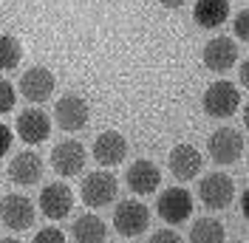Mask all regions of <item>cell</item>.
<instances>
[{"label": "cell", "instance_id": "cell-1", "mask_svg": "<svg viewBox=\"0 0 249 243\" xmlns=\"http://www.w3.org/2000/svg\"><path fill=\"white\" fill-rule=\"evenodd\" d=\"M241 102H244L241 88L235 82H230V79H215L201 96L204 113L210 119H230V116H235L241 110Z\"/></svg>", "mask_w": 249, "mask_h": 243}, {"label": "cell", "instance_id": "cell-2", "mask_svg": "<svg viewBox=\"0 0 249 243\" xmlns=\"http://www.w3.org/2000/svg\"><path fill=\"white\" fill-rule=\"evenodd\" d=\"M244 147H247V141H244V133L238 127H218L215 133L207 139V153L221 167L238 164L244 158Z\"/></svg>", "mask_w": 249, "mask_h": 243}, {"label": "cell", "instance_id": "cell-3", "mask_svg": "<svg viewBox=\"0 0 249 243\" xmlns=\"http://www.w3.org/2000/svg\"><path fill=\"white\" fill-rule=\"evenodd\" d=\"M198 201H201L207 209H227L230 204H232L235 198V181L232 175H227V173H210V175H204L201 181H198Z\"/></svg>", "mask_w": 249, "mask_h": 243}, {"label": "cell", "instance_id": "cell-4", "mask_svg": "<svg viewBox=\"0 0 249 243\" xmlns=\"http://www.w3.org/2000/svg\"><path fill=\"white\" fill-rule=\"evenodd\" d=\"M116 190H119V184H116V178L110 175L108 170H96V173L82 178L79 198H82V204L88 209H102V207H108L110 201L116 198Z\"/></svg>", "mask_w": 249, "mask_h": 243}, {"label": "cell", "instance_id": "cell-5", "mask_svg": "<svg viewBox=\"0 0 249 243\" xmlns=\"http://www.w3.org/2000/svg\"><path fill=\"white\" fill-rule=\"evenodd\" d=\"M113 226L122 238H139L142 232H147V226H150V209L136 198L119 201L116 209H113Z\"/></svg>", "mask_w": 249, "mask_h": 243}, {"label": "cell", "instance_id": "cell-6", "mask_svg": "<svg viewBox=\"0 0 249 243\" xmlns=\"http://www.w3.org/2000/svg\"><path fill=\"white\" fill-rule=\"evenodd\" d=\"M85 161H88V153L82 147V141H77V139H62L51 150V170L62 178L79 175L85 170Z\"/></svg>", "mask_w": 249, "mask_h": 243}, {"label": "cell", "instance_id": "cell-7", "mask_svg": "<svg viewBox=\"0 0 249 243\" xmlns=\"http://www.w3.org/2000/svg\"><path fill=\"white\" fill-rule=\"evenodd\" d=\"M37 209H34V201L23 192H9V195L0 201V221L6 224V229L12 232H26L34 224Z\"/></svg>", "mask_w": 249, "mask_h": 243}, {"label": "cell", "instance_id": "cell-8", "mask_svg": "<svg viewBox=\"0 0 249 243\" xmlns=\"http://www.w3.org/2000/svg\"><path fill=\"white\" fill-rule=\"evenodd\" d=\"M91 119V107L88 102L77 96V93H65L57 99V105H54V122H57V127H62L65 133H77L82 130L85 124Z\"/></svg>", "mask_w": 249, "mask_h": 243}, {"label": "cell", "instance_id": "cell-9", "mask_svg": "<svg viewBox=\"0 0 249 243\" xmlns=\"http://www.w3.org/2000/svg\"><path fill=\"white\" fill-rule=\"evenodd\" d=\"M37 207L43 209L46 218L51 221H62L68 218V212L74 209V190L62 181H51L40 190V198H37Z\"/></svg>", "mask_w": 249, "mask_h": 243}, {"label": "cell", "instance_id": "cell-10", "mask_svg": "<svg viewBox=\"0 0 249 243\" xmlns=\"http://www.w3.org/2000/svg\"><path fill=\"white\" fill-rule=\"evenodd\" d=\"M156 209H159V218L164 224H170V226L184 224L187 218L193 215V195L187 192L184 187H170V190H164L159 195Z\"/></svg>", "mask_w": 249, "mask_h": 243}, {"label": "cell", "instance_id": "cell-11", "mask_svg": "<svg viewBox=\"0 0 249 243\" xmlns=\"http://www.w3.org/2000/svg\"><path fill=\"white\" fill-rule=\"evenodd\" d=\"M54 88H57V79H54V74L48 71L46 65H31L20 76V93L29 102H37V105L51 99L54 96Z\"/></svg>", "mask_w": 249, "mask_h": 243}, {"label": "cell", "instance_id": "cell-12", "mask_svg": "<svg viewBox=\"0 0 249 243\" xmlns=\"http://www.w3.org/2000/svg\"><path fill=\"white\" fill-rule=\"evenodd\" d=\"M238 57H241L238 43L230 40V37H213L201 51L204 65H207L213 74H227L235 62H238Z\"/></svg>", "mask_w": 249, "mask_h": 243}, {"label": "cell", "instance_id": "cell-13", "mask_svg": "<svg viewBox=\"0 0 249 243\" xmlns=\"http://www.w3.org/2000/svg\"><path fill=\"white\" fill-rule=\"evenodd\" d=\"M167 167L176 181H193L204 167V156L193 144H176L167 156Z\"/></svg>", "mask_w": 249, "mask_h": 243}, {"label": "cell", "instance_id": "cell-14", "mask_svg": "<svg viewBox=\"0 0 249 243\" xmlns=\"http://www.w3.org/2000/svg\"><path fill=\"white\" fill-rule=\"evenodd\" d=\"M124 184L136 195H150L161 184V170L156 167L150 158H136L130 167L124 170Z\"/></svg>", "mask_w": 249, "mask_h": 243}, {"label": "cell", "instance_id": "cell-15", "mask_svg": "<svg viewBox=\"0 0 249 243\" xmlns=\"http://www.w3.org/2000/svg\"><path fill=\"white\" fill-rule=\"evenodd\" d=\"M93 158L102 167H116L127 158V139L119 130H102L93 139Z\"/></svg>", "mask_w": 249, "mask_h": 243}, {"label": "cell", "instance_id": "cell-16", "mask_svg": "<svg viewBox=\"0 0 249 243\" xmlns=\"http://www.w3.org/2000/svg\"><path fill=\"white\" fill-rule=\"evenodd\" d=\"M15 127H17V136L26 144H40V141H46L51 136V119L40 107H26L23 113H17Z\"/></svg>", "mask_w": 249, "mask_h": 243}, {"label": "cell", "instance_id": "cell-17", "mask_svg": "<svg viewBox=\"0 0 249 243\" xmlns=\"http://www.w3.org/2000/svg\"><path fill=\"white\" fill-rule=\"evenodd\" d=\"M9 178L17 187H34V184L43 178V158L34 150H23L17 153L9 164Z\"/></svg>", "mask_w": 249, "mask_h": 243}, {"label": "cell", "instance_id": "cell-18", "mask_svg": "<svg viewBox=\"0 0 249 243\" xmlns=\"http://www.w3.org/2000/svg\"><path fill=\"white\" fill-rule=\"evenodd\" d=\"M71 238L77 243H105L108 238V226L99 215H79L77 221L71 224Z\"/></svg>", "mask_w": 249, "mask_h": 243}, {"label": "cell", "instance_id": "cell-19", "mask_svg": "<svg viewBox=\"0 0 249 243\" xmlns=\"http://www.w3.org/2000/svg\"><path fill=\"white\" fill-rule=\"evenodd\" d=\"M227 17H230V3L224 0H198L193 6V20L201 29H218L227 23Z\"/></svg>", "mask_w": 249, "mask_h": 243}, {"label": "cell", "instance_id": "cell-20", "mask_svg": "<svg viewBox=\"0 0 249 243\" xmlns=\"http://www.w3.org/2000/svg\"><path fill=\"white\" fill-rule=\"evenodd\" d=\"M227 229L215 218H198L190 229V243H224Z\"/></svg>", "mask_w": 249, "mask_h": 243}, {"label": "cell", "instance_id": "cell-21", "mask_svg": "<svg viewBox=\"0 0 249 243\" xmlns=\"http://www.w3.org/2000/svg\"><path fill=\"white\" fill-rule=\"evenodd\" d=\"M23 57V46L12 34H0V71H15Z\"/></svg>", "mask_w": 249, "mask_h": 243}, {"label": "cell", "instance_id": "cell-22", "mask_svg": "<svg viewBox=\"0 0 249 243\" xmlns=\"http://www.w3.org/2000/svg\"><path fill=\"white\" fill-rule=\"evenodd\" d=\"M17 102V91L12 88V82L9 79H0V116L3 113H9Z\"/></svg>", "mask_w": 249, "mask_h": 243}, {"label": "cell", "instance_id": "cell-23", "mask_svg": "<svg viewBox=\"0 0 249 243\" xmlns=\"http://www.w3.org/2000/svg\"><path fill=\"white\" fill-rule=\"evenodd\" d=\"M31 243H65V232L57 229V226H46V229H40V232L34 235Z\"/></svg>", "mask_w": 249, "mask_h": 243}, {"label": "cell", "instance_id": "cell-24", "mask_svg": "<svg viewBox=\"0 0 249 243\" xmlns=\"http://www.w3.org/2000/svg\"><path fill=\"white\" fill-rule=\"evenodd\" d=\"M232 31H235V37H238L241 43H247L249 40V9H241V12H238Z\"/></svg>", "mask_w": 249, "mask_h": 243}, {"label": "cell", "instance_id": "cell-25", "mask_svg": "<svg viewBox=\"0 0 249 243\" xmlns=\"http://www.w3.org/2000/svg\"><path fill=\"white\" fill-rule=\"evenodd\" d=\"M147 243H184V241H181V235H176L173 229H159V232H153V235L147 238Z\"/></svg>", "mask_w": 249, "mask_h": 243}, {"label": "cell", "instance_id": "cell-26", "mask_svg": "<svg viewBox=\"0 0 249 243\" xmlns=\"http://www.w3.org/2000/svg\"><path fill=\"white\" fill-rule=\"evenodd\" d=\"M12 141H15V133L9 130V124H0V158L12 150Z\"/></svg>", "mask_w": 249, "mask_h": 243}, {"label": "cell", "instance_id": "cell-27", "mask_svg": "<svg viewBox=\"0 0 249 243\" xmlns=\"http://www.w3.org/2000/svg\"><path fill=\"white\" fill-rule=\"evenodd\" d=\"M238 82H241V85H249V62H241V68H238Z\"/></svg>", "mask_w": 249, "mask_h": 243}, {"label": "cell", "instance_id": "cell-28", "mask_svg": "<svg viewBox=\"0 0 249 243\" xmlns=\"http://www.w3.org/2000/svg\"><path fill=\"white\" fill-rule=\"evenodd\" d=\"M241 215H244V218H249V190L241 195Z\"/></svg>", "mask_w": 249, "mask_h": 243}, {"label": "cell", "instance_id": "cell-29", "mask_svg": "<svg viewBox=\"0 0 249 243\" xmlns=\"http://www.w3.org/2000/svg\"><path fill=\"white\" fill-rule=\"evenodd\" d=\"M0 243H20L17 238H0Z\"/></svg>", "mask_w": 249, "mask_h": 243}]
</instances>
